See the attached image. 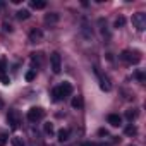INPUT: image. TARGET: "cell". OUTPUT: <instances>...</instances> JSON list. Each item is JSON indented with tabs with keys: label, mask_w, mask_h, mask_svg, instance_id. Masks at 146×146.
<instances>
[{
	"label": "cell",
	"mask_w": 146,
	"mask_h": 146,
	"mask_svg": "<svg viewBox=\"0 0 146 146\" xmlns=\"http://www.w3.org/2000/svg\"><path fill=\"white\" fill-rule=\"evenodd\" d=\"M120 58L124 62H127V64H137L141 60V53L136 52V50H124L120 53Z\"/></svg>",
	"instance_id": "obj_1"
},
{
	"label": "cell",
	"mask_w": 146,
	"mask_h": 146,
	"mask_svg": "<svg viewBox=\"0 0 146 146\" xmlns=\"http://www.w3.org/2000/svg\"><path fill=\"white\" fill-rule=\"evenodd\" d=\"M132 26L137 31H144L146 29V14L144 12H137L132 16Z\"/></svg>",
	"instance_id": "obj_2"
},
{
	"label": "cell",
	"mask_w": 146,
	"mask_h": 146,
	"mask_svg": "<svg viewBox=\"0 0 146 146\" xmlns=\"http://www.w3.org/2000/svg\"><path fill=\"white\" fill-rule=\"evenodd\" d=\"M7 122L11 124V127H12V129H17V127H19V124H21V113H19V110L11 108V110L7 112Z\"/></svg>",
	"instance_id": "obj_3"
},
{
	"label": "cell",
	"mask_w": 146,
	"mask_h": 146,
	"mask_svg": "<svg viewBox=\"0 0 146 146\" xmlns=\"http://www.w3.org/2000/svg\"><path fill=\"white\" fill-rule=\"evenodd\" d=\"M43 115H45V110L40 108V107H33V108L28 110V120L29 122H38V120L43 119Z\"/></svg>",
	"instance_id": "obj_4"
},
{
	"label": "cell",
	"mask_w": 146,
	"mask_h": 146,
	"mask_svg": "<svg viewBox=\"0 0 146 146\" xmlns=\"http://www.w3.org/2000/svg\"><path fill=\"white\" fill-rule=\"evenodd\" d=\"M50 67H52V70H53V74H58V72H60V69H62V58H60V53L53 52V53L50 55Z\"/></svg>",
	"instance_id": "obj_5"
},
{
	"label": "cell",
	"mask_w": 146,
	"mask_h": 146,
	"mask_svg": "<svg viewBox=\"0 0 146 146\" xmlns=\"http://www.w3.org/2000/svg\"><path fill=\"white\" fill-rule=\"evenodd\" d=\"M95 74H96V76H98V79H100V88H102L103 91H110V90H112V84H110L108 78H107V76H103L98 69H95Z\"/></svg>",
	"instance_id": "obj_6"
},
{
	"label": "cell",
	"mask_w": 146,
	"mask_h": 146,
	"mask_svg": "<svg viewBox=\"0 0 146 146\" xmlns=\"http://www.w3.org/2000/svg\"><path fill=\"white\" fill-rule=\"evenodd\" d=\"M57 90H58V93H60V96L62 98H65V96H69L70 93H72V84L70 83H62L60 86H57Z\"/></svg>",
	"instance_id": "obj_7"
},
{
	"label": "cell",
	"mask_w": 146,
	"mask_h": 146,
	"mask_svg": "<svg viewBox=\"0 0 146 146\" xmlns=\"http://www.w3.org/2000/svg\"><path fill=\"white\" fill-rule=\"evenodd\" d=\"M41 40H43V31L41 29H33L29 33V41L31 43H40Z\"/></svg>",
	"instance_id": "obj_8"
},
{
	"label": "cell",
	"mask_w": 146,
	"mask_h": 146,
	"mask_svg": "<svg viewBox=\"0 0 146 146\" xmlns=\"http://www.w3.org/2000/svg\"><path fill=\"white\" fill-rule=\"evenodd\" d=\"M107 120H108V124L113 125V127H119V125L122 124V119H120V115H117V113H110V115L107 117Z\"/></svg>",
	"instance_id": "obj_9"
},
{
	"label": "cell",
	"mask_w": 146,
	"mask_h": 146,
	"mask_svg": "<svg viewBox=\"0 0 146 146\" xmlns=\"http://www.w3.org/2000/svg\"><path fill=\"white\" fill-rule=\"evenodd\" d=\"M81 33L84 35L86 40H91V38H93V31H91V28H90L86 23H83V26H81Z\"/></svg>",
	"instance_id": "obj_10"
},
{
	"label": "cell",
	"mask_w": 146,
	"mask_h": 146,
	"mask_svg": "<svg viewBox=\"0 0 146 146\" xmlns=\"http://www.w3.org/2000/svg\"><path fill=\"white\" fill-rule=\"evenodd\" d=\"M70 105H72V108H83L84 107V102H83L81 96H74V98H72V102H70Z\"/></svg>",
	"instance_id": "obj_11"
},
{
	"label": "cell",
	"mask_w": 146,
	"mask_h": 146,
	"mask_svg": "<svg viewBox=\"0 0 146 146\" xmlns=\"http://www.w3.org/2000/svg\"><path fill=\"white\" fill-rule=\"evenodd\" d=\"M69 134H70V132H69V129H60V131L57 132V136H58L57 139H58L60 143H64V141H67V139H69Z\"/></svg>",
	"instance_id": "obj_12"
},
{
	"label": "cell",
	"mask_w": 146,
	"mask_h": 146,
	"mask_svg": "<svg viewBox=\"0 0 146 146\" xmlns=\"http://www.w3.org/2000/svg\"><path fill=\"white\" fill-rule=\"evenodd\" d=\"M31 7L36 9V11H40V9L46 7V2H45V0H35V2H31Z\"/></svg>",
	"instance_id": "obj_13"
},
{
	"label": "cell",
	"mask_w": 146,
	"mask_h": 146,
	"mask_svg": "<svg viewBox=\"0 0 146 146\" xmlns=\"http://www.w3.org/2000/svg\"><path fill=\"white\" fill-rule=\"evenodd\" d=\"M58 21V14H46L45 16V23L46 24H55Z\"/></svg>",
	"instance_id": "obj_14"
},
{
	"label": "cell",
	"mask_w": 146,
	"mask_h": 146,
	"mask_svg": "<svg viewBox=\"0 0 146 146\" xmlns=\"http://www.w3.org/2000/svg\"><path fill=\"white\" fill-rule=\"evenodd\" d=\"M11 143H12V146H26V143H24V139L21 136H14L11 139Z\"/></svg>",
	"instance_id": "obj_15"
},
{
	"label": "cell",
	"mask_w": 146,
	"mask_h": 146,
	"mask_svg": "<svg viewBox=\"0 0 146 146\" xmlns=\"http://www.w3.org/2000/svg\"><path fill=\"white\" fill-rule=\"evenodd\" d=\"M16 17L21 19V21H24V19L29 17V11H17V12H16Z\"/></svg>",
	"instance_id": "obj_16"
},
{
	"label": "cell",
	"mask_w": 146,
	"mask_h": 146,
	"mask_svg": "<svg viewBox=\"0 0 146 146\" xmlns=\"http://www.w3.org/2000/svg\"><path fill=\"white\" fill-rule=\"evenodd\" d=\"M125 134H127V136H136V134H137L136 125H132V124H131V125H127V127H125Z\"/></svg>",
	"instance_id": "obj_17"
},
{
	"label": "cell",
	"mask_w": 146,
	"mask_h": 146,
	"mask_svg": "<svg viewBox=\"0 0 146 146\" xmlns=\"http://www.w3.org/2000/svg\"><path fill=\"white\" fill-rule=\"evenodd\" d=\"M52 96H53V102H60V100H62V96H60V93H58L57 88L52 90Z\"/></svg>",
	"instance_id": "obj_18"
},
{
	"label": "cell",
	"mask_w": 146,
	"mask_h": 146,
	"mask_svg": "<svg viewBox=\"0 0 146 146\" xmlns=\"http://www.w3.org/2000/svg\"><path fill=\"white\" fill-rule=\"evenodd\" d=\"M43 129H45V132H46V134H50V136L53 134V124H50V122H46V124L43 125Z\"/></svg>",
	"instance_id": "obj_19"
},
{
	"label": "cell",
	"mask_w": 146,
	"mask_h": 146,
	"mask_svg": "<svg viewBox=\"0 0 146 146\" xmlns=\"http://www.w3.org/2000/svg\"><path fill=\"white\" fill-rule=\"evenodd\" d=\"M136 115H137V112H136V110H127V112H125V117H127V120H132V119H136Z\"/></svg>",
	"instance_id": "obj_20"
},
{
	"label": "cell",
	"mask_w": 146,
	"mask_h": 146,
	"mask_svg": "<svg viewBox=\"0 0 146 146\" xmlns=\"http://www.w3.org/2000/svg\"><path fill=\"white\" fill-rule=\"evenodd\" d=\"M7 137H9L7 132H0V146H4V144L7 143Z\"/></svg>",
	"instance_id": "obj_21"
},
{
	"label": "cell",
	"mask_w": 146,
	"mask_h": 146,
	"mask_svg": "<svg viewBox=\"0 0 146 146\" xmlns=\"http://www.w3.org/2000/svg\"><path fill=\"white\" fill-rule=\"evenodd\" d=\"M124 24H125V19H124V17H122V16H120V17H117V19H115V28H122V26H124Z\"/></svg>",
	"instance_id": "obj_22"
},
{
	"label": "cell",
	"mask_w": 146,
	"mask_h": 146,
	"mask_svg": "<svg viewBox=\"0 0 146 146\" xmlns=\"http://www.w3.org/2000/svg\"><path fill=\"white\" fill-rule=\"evenodd\" d=\"M5 67H7V62H5V58H2V60H0V76H4Z\"/></svg>",
	"instance_id": "obj_23"
},
{
	"label": "cell",
	"mask_w": 146,
	"mask_h": 146,
	"mask_svg": "<svg viewBox=\"0 0 146 146\" xmlns=\"http://www.w3.org/2000/svg\"><path fill=\"white\" fill-rule=\"evenodd\" d=\"M35 76H36V74H35V70H29L28 74H26V81H33V79H35Z\"/></svg>",
	"instance_id": "obj_24"
},
{
	"label": "cell",
	"mask_w": 146,
	"mask_h": 146,
	"mask_svg": "<svg viewBox=\"0 0 146 146\" xmlns=\"http://www.w3.org/2000/svg\"><path fill=\"white\" fill-rule=\"evenodd\" d=\"M0 81H2L4 84H9V83H11V79H9V78H7L5 74H4V76H0Z\"/></svg>",
	"instance_id": "obj_25"
},
{
	"label": "cell",
	"mask_w": 146,
	"mask_h": 146,
	"mask_svg": "<svg viewBox=\"0 0 146 146\" xmlns=\"http://www.w3.org/2000/svg\"><path fill=\"white\" fill-rule=\"evenodd\" d=\"M81 146H96V143H91V141H86V143H83Z\"/></svg>",
	"instance_id": "obj_26"
},
{
	"label": "cell",
	"mask_w": 146,
	"mask_h": 146,
	"mask_svg": "<svg viewBox=\"0 0 146 146\" xmlns=\"http://www.w3.org/2000/svg\"><path fill=\"white\" fill-rule=\"evenodd\" d=\"M136 76H137V79H139V81H144V76L141 74V72H137V74H136Z\"/></svg>",
	"instance_id": "obj_27"
},
{
	"label": "cell",
	"mask_w": 146,
	"mask_h": 146,
	"mask_svg": "<svg viewBox=\"0 0 146 146\" xmlns=\"http://www.w3.org/2000/svg\"><path fill=\"white\" fill-rule=\"evenodd\" d=\"M4 29H5V31H12V28H11L9 24H4Z\"/></svg>",
	"instance_id": "obj_28"
},
{
	"label": "cell",
	"mask_w": 146,
	"mask_h": 146,
	"mask_svg": "<svg viewBox=\"0 0 146 146\" xmlns=\"http://www.w3.org/2000/svg\"><path fill=\"white\" fill-rule=\"evenodd\" d=\"M2 108H4V100L0 98V110H2Z\"/></svg>",
	"instance_id": "obj_29"
},
{
	"label": "cell",
	"mask_w": 146,
	"mask_h": 146,
	"mask_svg": "<svg viewBox=\"0 0 146 146\" xmlns=\"http://www.w3.org/2000/svg\"><path fill=\"white\" fill-rule=\"evenodd\" d=\"M96 146H110V144H105V143H100V144H96Z\"/></svg>",
	"instance_id": "obj_30"
}]
</instances>
